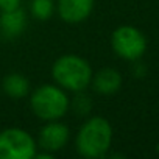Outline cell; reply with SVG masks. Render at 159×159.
<instances>
[{
    "instance_id": "cell-10",
    "label": "cell",
    "mask_w": 159,
    "mask_h": 159,
    "mask_svg": "<svg viewBox=\"0 0 159 159\" xmlns=\"http://www.w3.org/2000/svg\"><path fill=\"white\" fill-rule=\"evenodd\" d=\"M3 92L13 98V100H20L24 97L28 95L30 92V81L22 75V73H8L3 78V83H2Z\"/></svg>"
},
{
    "instance_id": "cell-8",
    "label": "cell",
    "mask_w": 159,
    "mask_h": 159,
    "mask_svg": "<svg viewBox=\"0 0 159 159\" xmlns=\"http://www.w3.org/2000/svg\"><path fill=\"white\" fill-rule=\"evenodd\" d=\"M91 86L97 94L112 95L122 88V75L112 67H103L97 73H92Z\"/></svg>"
},
{
    "instance_id": "cell-9",
    "label": "cell",
    "mask_w": 159,
    "mask_h": 159,
    "mask_svg": "<svg viewBox=\"0 0 159 159\" xmlns=\"http://www.w3.org/2000/svg\"><path fill=\"white\" fill-rule=\"evenodd\" d=\"M27 28L25 11L19 7L10 11H0V33L8 39L19 38Z\"/></svg>"
},
{
    "instance_id": "cell-12",
    "label": "cell",
    "mask_w": 159,
    "mask_h": 159,
    "mask_svg": "<svg viewBox=\"0 0 159 159\" xmlns=\"http://www.w3.org/2000/svg\"><path fill=\"white\" fill-rule=\"evenodd\" d=\"M72 108H73V111H75L76 114L86 116V114H89L91 109H92V100H91L88 95H84L83 91H81V92H76V97H75L73 102H72Z\"/></svg>"
},
{
    "instance_id": "cell-5",
    "label": "cell",
    "mask_w": 159,
    "mask_h": 159,
    "mask_svg": "<svg viewBox=\"0 0 159 159\" xmlns=\"http://www.w3.org/2000/svg\"><path fill=\"white\" fill-rule=\"evenodd\" d=\"M111 47L117 56L126 61L139 59L147 50V39L140 30L131 25H122L111 34Z\"/></svg>"
},
{
    "instance_id": "cell-1",
    "label": "cell",
    "mask_w": 159,
    "mask_h": 159,
    "mask_svg": "<svg viewBox=\"0 0 159 159\" xmlns=\"http://www.w3.org/2000/svg\"><path fill=\"white\" fill-rule=\"evenodd\" d=\"M112 143V126L108 119L95 116L88 119L75 137L76 151L83 157L97 159L106 156Z\"/></svg>"
},
{
    "instance_id": "cell-3",
    "label": "cell",
    "mask_w": 159,
    "mask_h": 159,
    "mask_svg": "<svg viewBox=\"0 0 159 159\" xmlns=\"http://www.w3.org/2000/svg\"><path fill=\"white\" fill-rule=\"evenodd\" d=\"M33 114L41 120H59L69 111L70 102L67 94L58 84H41L30 95Z\"/></svg>"
},
{
    "instance_id": "cell-11",
    "label": "cell",
    "mask_w": 159,
    "mask_h": 159,
    "mask_svg": "<svg viewBox=\"0 0 159 159\" xmlns=\"http://www.w3.org/2000/svg\"><path fill=\"white\" fill-rule=\"evenodd\" d=\"M55 10H56L55 0H31V3H30L31 16L38 20L50 19Z\"/></svg>"
},
{
    "instance_id": "cell-13",
    "label": "cell",
    "mask_w": 159,
    "mask_h": 159,
    "mask_svg": "<svg viewBox=\"0 0 159 159\" xmlns=\"http://www.w3.org/2000/svg\"><path fill=\"white\" fill-rule=\"evenodd\" d=\"M22 0H0V11H10L19 8Z\"/></svg>"
},
{
    "instance_id": "cell-6",
    "label": "cell",
    "mask_w": 159,
    "mask_h": 159,
    "mask_svg": "<svg viewBox=\"0 0 159 159\" xmlns=\"http://www.w3.org/2000/svg\"><path fill=\"white\" fill-rule=\"evenodd\" d=\"M69 139H70V131L64 123L58 120H48L39 131L38 147L42 151L55 154L67 145Z\"/></svg>"
},
{
    "instance_id": "cell-2",
    "label": "cell",
    "mask_w": 159,
    "mask_h": 159,
    "mask_svg": "<svg viewBox=\"0 0 159 159\" xmlns=\"http://www.w3.org/2000/svg\"><path fill=\"white\" fill-rule=\"evenodd\" d=\"M92 73L91 64L78 55H62L52 66L55 83L70 92H81L91 86Z\"/></svg>"
},
{
    "instance_id": "cell-4",
    "label": "cell",
    "mask_w": 159,
    "mask_h": 159,
    "mask_svg": "<svg viewBox=\"0 0 159 159\" xmlns=\"http://www.w3.org/2000/svg\"><path fill=\"white\" fill-rule=\"evenodd\" d=\"M38 151L34 137L22 128L0 131V159H33Z\"/></svg>"
},
{
    "instance_id": "cell-7",
    "label": "cell",
    "mask_w": 159,
    "mask_h": 159,
    "mask_svg": "<svg viewBox=\"0 0 159 159\" xmlns=\"http://www.w3.org/2000/svg\"><path fill=\"white\" fill-rule=\"evenodd\" d=\"M94 10V0H56V11L66 24H81Z\"/></svg>"
}]
</instances>
